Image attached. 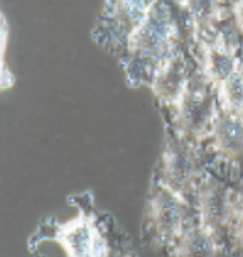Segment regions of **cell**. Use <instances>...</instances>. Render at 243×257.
<instances>
[{
	"instance_id": "cell-9",
	"label": "cell",
	"mask_w": 243,
	"mask_h": 257,
	"mask_svg": "<svg viewBox=\"0 0 243 257\" xmlns=\"http://www.w3.org/2000/svg\"><path fill=\"white\" fill-rule=\"evenodd\" d=\"M238 17H240V24L243 27V6L238 7Z\"/></svg>"
},
{
	"instance_id": "cell-6",
	"label": "cell",
	"mask_w": 243,
	"mask_h": 257,
	"mask_svg": "<svg viewBox=\"0 0 243 257\" xmlns=\"http://www.w3.org/2000/svg\"><path fill=\"white\" fill-rule=\"evenodd\" d=\"M223 93L231 107H243V75L233 71L223 85Z\"/></svg>"
},
{
	"instance_id": "cell-3",
	"label": "cell",
	"mask_w": 243,
	"mask_h": 257,
	"mask_svg": "<svg viewBox=\"0 0 243 257\" xmlns=\"http://www.w3.org/2000/svg\"><path fill=\"white\" fill-rule=\"evenodd\" d=\"M154 215H155V222L159 225V230L164 233H172L174 230H177L181 222L179 201L169 191H162L155 198Z\"/></svg>"
},
{
	"instance_id": "cell-1",
	"label": "cell",
	"mask_w": 243,
	"mask_h": 257,
	"mask_svg": "<svg viewBox=\"0 0 243 257\" xmlns=\"http://www.w3.org/2000/svg\"><path fill=\"white\" fill-rule=\"evenodd\" d=\"M169 29H171V26H169V17L166 9L162 6H154L152 11H150V16L139 27L137 41L144 48L155 49L167 41Z\"/></svg>"
},
{
	"instance_id": "cell-7",
	"label": "cell",
	"mask_w": 243,
	"mask_h": 257,
	"mask_svg": "<svg viewBox=\"0 0 243 257\" xmlns=\"http://www.w3.org/2000/svg\"><path fill=\"white\" fill-rule=\"evenodd\" d=\"M213 75L218 78H228L233 73V61L230 58V54L221 53V51H214L211 54V63H209Z\"/></svg>"
},
{
	"instance_id": "cell-5",
	"label": "cell",
	"mask_w": 243,
	"mask_h": 257,
	"mask_svg": "<svg viewBox=\"0 0 243 257\" xmlns=\"http://www.w3.org/2000/svg\"><path fill=\"white\" fill-rule=\"evenodd\" d=\"M184 257H213L214 247L209 235L203 230H191L182 244Z\"/></svg>"
},
{
	"instance_id": "cell-4",
	"label": "cell",
	"mask_w": 243,
	"mask_h": 257,
	"mask_svg": "<svg viewBox=\"0 0 243 257\" xmlns=\"http://www.w3.org/2000/svg\"><path fill=\"white\" fill-rule=\"evenodd\" d=\"M216 137L223 151L238 153L243 148V120L235 115H224L218 122Z\"/></svg>"
},
{
	"instance_id": "cell-8",
	"label": "cell",
	"mask_w": 243,
	"mask_h": 257,
	"mask_svg": "<svg viewBox=\"0 0 243 257\" xmlns=\"http://www.w3.org/2000/svg\"><path fill=\"white\" fill-rule=\"evenodd\" d=\"M171 173L174 176V180H176L177 183H182L184 180H187L191 174V164L189 161H187L184 156H172L171 159Z\"/></svg>"
},
{
	"instance_id": "cell-2",
	"label": "cell",
	"mask_w": 243,
	"mask_h": 257,
	"mask_svg": "<svg viewBox=\"0 0 243 257\" xmlns=\"http://www.w3.org/2000/svg\"><path fill=\"white\" fill-rule=\"evenodd\" d=\"M96 237L98 235L88 222L71 223L63 232V242L71 257H91Z\"/></svg>"
}]
</instances>
